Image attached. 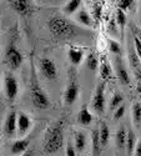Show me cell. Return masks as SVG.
<instances>
[{"label": "cell", "mask_w": 141, "mask_h": 156, "mask_svg": "<svg viewBox=\"0 0 141 156\" xmlns=\"http://www.w3.org/2000/svg\"><path fill=\"white\" fill-rule=\"evenodd\" d=\"M64 145V125L59 121L56 125L51 126L45 135L43 150L46 154H55Z\"/></svg>", "instance_id": "cell-1"}, {"label": "cell", "mask_w": 141, "mask_h": 156, "mask_svg": "<svg viewBox=\"0 0 141 156\" xmlns=\"http://www.w3.org/2000/svg\"><path fill=\"white\" fill-rule=\"evenodd\" d=\"M48 28L51 35L55 37H71L75 35V27L65 18L62 16H51L48 21Z\"/></svg>", "instance_id": "cell-2"}, {"label": "cell", "mask_w": 141, "mask_h": 156, "mask_svg": "<svg viewBox=\"0 0 141 156\" xmlns=\"http://www.w3.org/2000/svg\"><path fill=\"white\" fill-rule=\"evenodd\" d=\"M30 100L33 105L37 109L45 110L50 106L49 95L40 86V84L37 83V79H36V76H34V74L31 77V84H30Z\"/></svg>", "instance_id": "cell-3"}, {"label": "cell", "mask_w": 141, "mask_h": 156, "mask_svg": "<svg viewBox=\"0 0 141 156\" xmlns=\"http://www.w3.org/2000/svg\"><path fill=\"white\" fill-rule=\"evenodd\" d=\"M5 61H6L8 66L11 70H18L23 65L24 56H23L21 51L19 50V48L15 44L10 43L6 46V49H5Z\"/></svg>", "instance_id": "cell-4"}, {"label": "cell", "mask_w": 141, "mask_h": 156, "mask_svg": "<svg viewBox=\"0 0 141 156\" xmlns=\"http://www.w3.org/2000/svg\"><path fill=\"white\" fill-rule=\"evenodd\" d=\"M39 68L41 75L48 80H55L58 77V66L53 59L43 58L39 61Z\"/></svg>", "instance_id": "cell-5"}, {"label": "cell", "mask_w": 141, "mask_h": 156, "mask_svg": "<svg viewBox=\"0 0 141 156\" xmlns=\"http://www.w3.org/2000/svg\"><path fill=\"white\" fill-rule=\"evenodd\" d=\"M4 93L8 100L12 101L15 100L18 94H19V83L16 80V77L11 74L5 75L4 77Z\"/></svg>", "instance_id": "cell-6"}, {"label": "cell", "mask_w": 141, "mask_h": 156, "mask_svg": "<svg viewBox=\"0 0 141 156\" xmlns=\"http://www.w3.org/2000/svg\"><path fill=\"white\" fill-rule=\"evenodd\" d=\"M93 108L97 114H101L105 110V83L97 85L93 98Z\"/></svg>", "instance_id": "cell-7"}, {"label": "cell", "mask_w": 141, "mask_h": 156, "mask_svg": "<svg viewBox=\"0 0 141 156\" xmlns=\"http://www.w3.org/2000/svg\"><path fill=\"white\" fill-rule=\"evenodd\" d=\"M16 130H18V114L15 111H11L5 118V121L3 124V133L5 136L11 137L15 135Z\"/></svg>", "instance_id": "cell-8"}, {"label": "cell", "mask_w": 141, "mask_h": 156, "mask_svg": "<svg viewBox=\"0 0 141 156\" xmlns=\"http://www.w3.org/2000/svg\"><path fill=\"white\" fill-rule=\"evenodd\" d=\"M78 96H79V85L76 83V80L71 79L65 89V91H64V102L66 105H71V104H74L78 100Z\"/></svg>", "instance_id": "cell-9"}, {"label": "cell", "mask_w": 141, "mask_h": 156, "mask_svg": "<svg viewBox=\"0 0 141 156\" xmlns=\"http://www.w3.org/2000/svg\"><path fill=\"white\" fill-rule=\"evenodd\" d=\"M10 6L21 16H29L34 10V5L30 2H25V0H12L10 2Z\"/></svg>", "instance_id": "cell-10"}, {"label": "cell", "mask_w": 141, "mask_h": 156, "mask_svg": "<svg viewBox=\"0 0 141 156\" xmlns=\"http://www.w3.org/2000/svg\"><path fill=\"white\" fill-rule=\"evenodd\" d=\"M31 127V118L26 112L18 114V133L20 135H25Z\"/></svg>", "instance_id": "cell-11"}, {"label": "cell", "mask_w": 141, "mask_h": 156, "mask_svg": "<svg viewBox=\"0 0 141 156\" xmlns=\"http://www.w3.org/2000/svg\"><path fill=\"white\" fill-rule=\"evenodd\" d=\"M29 144H30V139L29 137L15 140L11 144V146H10V152L12 155H19L20 156V155H23V154H25V152L28 151Z\"/></svg>", "instance_id": "cell-12"}, {"label": "cell", "mask_w": 141, "mask_h": 156, "mask_svg": "<svg viewBox=\"0 0 141 156\" xmlns=\"http://www.w3.org/2000/svg\"><path fill=\"white\" fill-rule=\"evenodd\" d=\"M68 58L72 65H80L84 59V50L79 48H70L68 51Z\"/></svg>", "instance_id": "cell-13"}, {"label": "cell", "mask_w": 141, "mask_h": 156, "mask_svg": "<svg viewBox=\"0 0 141 156\" xmlns=\"http://www.w3.org/2000/svg\"><path fill=\"white\" fill-rule=\"evenodd\" d=\"M116 73H118V79L120 80V83L122 85H130L131 79H130V75L127 73V70L125 69V66L122 65L121 60H118V65H116Z\"/></svg>", "instance_id": "cell-14"}, {"label": "cell", "mask_w": 141, "mask_h": 156, "mask_svg": "<svg viewBox=\"0 0 141 156\" xmlns=\"http://www.w3.org/2000/svg\"><path fill=\"white\" fill-rule=\"evenodd\" d=\"M100 76H101V79L104 80V83L110 80L112 77L111 66H110V64H109L106 58H102L101 61H100Z\"/></svg>", "instance_id": "cell-15"}, {"label": "cell", "mask_w": 141, "mask_h": 156, "mask_svg": "<svg viewBox=\"0 0 141 156\" xmlns=\"http://www.w3.org/2000/svg\"><path fill=\"white\" fill-rule=\"evenodd\" d=\"M76 19H78V21L83 25H85V27L87 28H93L94 27V19L93 16L89 14V12L85 10V9H81L78 11V15H76Z\"/></svg>", "instance_id": "cell-16"}, {"label": "cell", "mask_w": 141, "mask_h": 156, "mask_svg": "<svg viewBox=\"0 0 141 156\" xmlns=\"http://www.w3.org/2000/svg\"><path fill=\"white\" fill-rule=\"evenodd\" d=\"M78 121H79V124L83 125V126H89V125L93 122V115H91V112L89 111V109H87L86 106L81 108V110L79 111Z\"/></svg>", "instance_id": "cell-17"}, {"label": "cell", "mask_w": 141, "mask_h": 156, "mask_svg": "<svg viewBox=\"0 0 141 156\" xmlns=\"http://www.w3.org/2000/svg\"><path fill=\"white\" fill-rule=\"evenodd\" d=\"M91 145H93V154L94 156H97L101 150V141H100V133L99 129H95L91 131Z\"/></svg>", "instance_id": "cell-18"}, {"label": "cell", "mask_w": 141, "mask_h": 156, "mask_svg": "<svg viewBox=\"0 0 141 156\" xmlns=\"http://www.w3.org/2000/svg\"><path fill=\"white\" fill-rule=\"evenodd\" d=\"M115 141H116V146L118 149H125L126 146V141H127V131L124 126H121L116 135H115Z\"/></svg>", "instance_id": "cell-19"}, {"label": "cell", "mask_w": 141, "mask_h": 156, "mask_svg": "<svg viewBox=\"0 0 141 156\" xmlns=\"http://www.w3.org/2000/svg\"><path fill=\"white\" fill-rule=\"evenodd\" d=\"M99 133H100V141H101V146L105 147L108 145V142L110 140V129L108 126V124L101 122L100 127H99Z\"/></svg>", "instance_id": "cell-20"}, {"label": "cell", "mask_w": 141, "mask_h": 156, "mask_svg": "<svg viewBox=\"0 0 141 156\" xmlns=\"http://www.w3.org/2000/svg\"><path fill=\"white\" fill-rule=\"evenodd\" d=\"M74 142H75V149L76 151H83L86 146V136L84 133L81 131H78L75 134V137H74Z\"/></svg>", "instance_id": "cell-21"}, {"label": "cell", "mask_w": 141, "mask_h": 156, "mask_svg": "<svg viewBox=\"0 0 141 156\" xmlns=\"http://www.w3.org/2000/svg\"><path fill=\"white\" fill-rule=\"evenodd\" d=\"M129 59H130V64H131L132 69L140 71V70H141V60H140V58L137 56L136 51H135L134 49H131V48H130V50H129Z\"/></svg>", "instance_id": "cell-22"}, {"label": "cell", "mask_w": 141, "mask_h": 156, "mask_svg": "<svg viewBox=\"0 0 141 156\" xmlns=\"http://www.w3.org/2000/svg\"><path fill=\"white\" fill-rule=\"evenodd\" d=\"M131 115H132V121L134 124L139 125L141 122V104L135 102L131 108Z\"/></svg>", "instance_id": "cell-23"}, {"label": "cell", "mask_w": 141, "mask_h": 156, "mask_svg": "<svg viewBox=\"0 0 141 156\" xmlns=\"http://www.w3.org/2000/svg\"><path fill=\"white\" fill-rule=\"evenodd\" d=\"M80 5H81L80 0H71V2H69L65 6L62 8V10H64V12H66V14H74L75 11H78Z\"/></svg>", "instance_id": "cell-24"}, {"label": "cell", "mask_w": 141, "mask_h": 156, "mask_svg": "<svg viewBox=\"0 0 141 156\" xmlns=\"http://www.w3.org/2000/svg\"><path fill=\"white\" fill-rule=\"evenodd\" d=\"M115 20H116L119 28H120V31L122 33L124 29H125V25H126V21H127V16H126V12L118 9L116 10V18H115Z\"/></svg>", "instance_id": "cell-25"}, {"label": "cell", "mask_w": 141, "mask_h": 156, "mask_svg": "<svg viewBox=\"0 0 141 156\" xmlns=\"http://www.w3.org/2000/svg\"><path fill=\"white\" fill-rule=\"evenodd\" d=\"M99 62H100V61H99L97 56H96L94 53L89 54V56L86 58V66H87L89 70H91V71H95V70L97 69Z\"/></svg>", "instance_id": "cell-26"}, {"label": "cell", "mask_w": 141, "mask_h": 156, "mask_svg": "<svg viewBox=\"0 0 141 156\" xmlns=\"http://www.w3.org/2000/svg\"><path fill=\"white\" fill-rule=\"evenodd\" d=\"M124 102V96L120 94V93H115L114 96L111 98V101H110V108L111 110H116L118 108H120Z\"/></svg>", "instance_id": "cell-27"}, {"label": "cell", "mask_w": 141, "mask_h": 156, "mask_svg": "<svg viewBox=\"0 0 141 156\" xmlns=\"http://www.w3.org/2000/svg\"><path fill=\"white\" fill-rule=\"evenodd\" d=\"M135 144H136L135 134L132 131H129V133H127V141H126V149H127V154H129V155H131L134 149H136Z\"/></svg>", "instance_id": "cell-28"}, {"label": "cell", "mask_w": 141, "mask_h": 156, "mask_svg": "<svg viewBox=\"0 0 141 156\" xmlns=\"http://www.w3.org/2000/svg\"><path fill=\"white\" fill-rule=\"evenodd\" d=\"M102 6H104V4L101 2H97L93 5V14H94V19L96 23H99L102 18Z\"/></svg>", "instance_id": "cell-29"}, {"label": "cell", "mask_w": 141, "mask_h": 156, "mask_svg": "<svg viewBox=\"0 0 141 156\" xmlns=\"http://www.w3.org/2000/svg\"><path fill=\"white\" fill-rule=\"evenodd\" d=\"M108 43H109V50L111 51V53L116 54V55H120V53H121V46H120V44H119L116 40H112V39H109Z\"/></svg>", "instance_id": "cell-30"}, {"label": "cell", "mask_w": 141, "mask_h": 156, "mask_svg": "<svg viewBox=\"0 0 141 156\" xmlns=\"http://www.w3.org/2000/svg\"><path fill=\"white\" fill-rule=\"evenodd\" d=\"M132 3H134L132 0H119L118 2V9H120V10L126 12V10L132 5Z\"/></svg>", "instance_id": "cell-31"}, {"label": "cell", "mask_w": 141, "mask_h": 156, "mask_svg": "<svg viewBox=\"0 0 141 156\" xmlns=\"http://www.w3.org/2000/svg\"><path fill=\"white\" fill-rule=\"evenodd\" d=\"M125 106L124 105H121L120 108H118L116 110H115V112H114V120H120L122 116L125 115Z\"/></svg>", "instance_id": "cell-32"}, {"label": "cell", "mask_w": 141, "mask_h": 156, "mask_svg": "<svg viewBox=\"0 0 141 156\" xmlns=\"http://www.w3.org/2000/svg\"><path fill=\"white\" fill-rule=\"evenodd\" d=\"M118 23H116V20L115 19H111L110 21H109V27H108V29H109V31L111 33V34H118Z\"/></svg>", "instance_id": "cell-33"}, {"label": "cell", "mask_w": 141, "mask_h": 156, "mask_svg": "<svg viewBox=\"0 0 141 156\" xmlns=\"http://www.w3.org/2000/svg\"><path fill=\"white\" fill-rule=\"evenodd\" d=\"M65 154H66V156H76V149H75V146H72L71 142H68Z\"/></svg>", "instance_id": "cell-34"}, {"label": "cell", "mask_w": 141, "mask_h": 156, "mask_svg": "<svg viewBox=\"0 0 141 156\" xmlns=\"http://www.w3.org/2000/svg\"><path fill=\"white\" fill-rule=\"evenodd\" d=\"M131 30H132L134 37L137 39V40L141 43V29L139 27H135V25H131Z\"/></svg>", "instance_id": "cell-35"}, {"label": "cell", "mask_w": 141, "mask_h": 156, "mask_svg": "<svg viewBox=\"0 0 141 156\" xmlns=\"http://www.w3.org/2000/svg\"><path fill=\"white\" fill-rule=\"evenodd\" d=\"M134 46H135V51H136L137 56L141 60V43L137 40V39H135V37H134Z\"/></svg>", "instance_id": "cell-36"}, {"label": "cell", "mask_w": 141, "mask_h": 156, "mask_svg": "<svg viewBox=\"0 0 141 156\" xmlns=\"http://www.w3.org/2000/svg\"><path fill=\"white\" fill-rule=\"evenodd\" d=\"M135 156H141V140L136 144V149H135Z\"/></svg>", "instance_id": "cell-37"}, {"label": "cell", "mask_w": 141, "mask_h": 156, "mask_svg": "<svg viewBox=\"0 0 141 156\" xmlns=\"http://www.w3.org/2000/svg\"><path fill=\"white\" fill-rule=\"evenodd\" d=\"M136 91L139 93V95L141 94V81H140V83L137 84V86H136Z\"/></svg>", "instance_id": "cell-38"}, {"label": "cell", "mask_w": 141, "mask_h": 156, "mask_svg": "<svg viewBox=\"0 0 141 156\" xmlns=\"http://www.w3.org/2000/svg\"><path fill=\"white\" fill-rule=\"evenodd\" d=\"M20 156H33V152H31V151H26L25 154H23V155H20Z\"/></svg>", "instance_id": "cell-39"}, {"label": "cell", "mask_w": 141, "mask_h": 156, "mask_svg": "<svg viewBox=\"0 0 141 156\" xmlns=\"http://www.w3.org/2000/svg\"><path fill=\"white\" fill-rule=\"evenodd\" d=\"M139 99H140V101H141V94H140V95H139Z\"/></svg>", "instance_id": "cell-40"}, {"label": "cell", "mask_w": 141, "mask_h": 156, "mask_svg": "<svg viewBox=\"0 0 141 156\" xmlns=\"http://www.w3.org/2000/svg\"><path fill=\"white\" fill-rule=\"evenodd\" d=\"M140 25H141V15H140Z\"/></svg>", "instance_id": "cell-41"}]
</instances>
